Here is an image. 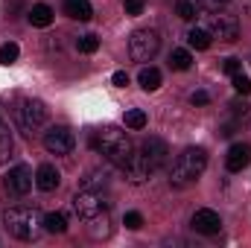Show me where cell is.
Wrapping results in <instances>:
<instances>
[{
	"mask_svg": "<svg viewBox=\"0 0 251 248\" xmlns=\"http://www.w3.org/2000/svg\"><path fill=\"white\" fill-rule=\"evenodd\" d=\"M123 6H126V15H140L146 3H143V0H126Z\"/></svg>",
	"mask_w": 251,
	"mask_h": 248,
	"instance_id": "cell-30",
	"label": "cell"
},
{
	"mask_svg": "<svg viewBox=\"0 0 251 248\" xmlns=\"http://www.w3.org/2000/svg\"><path fill=\"white\" fill-rule=\"evenodd\" d=\"M73 213H76L82 222H94V219H100V216L108 213V201H105V196L97 193V190H79V193L73 196Z\"/></svg>",
	"mask_w": 251,
	"mask_h": 248,
	"instance_id": "cell-6",
	"label": "cell"
},
{
	"mask_svg": "<svg viewBox=\"0 0 251 248\" xmlns=\"http://www.w3.org/2000/svg\"><path fill=\"white\" fill-rule=\"evenodd\" d=\"M32 184H35V175H32V170L24 167V164L12 167V170L6 173V178H3V187H6L12 196H26V193L32 190Z\"/></svg>",
	"mask_w": 251,
	"mask_h": 248,
	"instance_id": "cell-10",
	"label": "cell"
},
{
	"mask_svg": "<svg viewBox=\"0 0 251 248\" xmlns=\"http://www.w3.org/2000/svg\"><path fill=\"white\" fill-rule=\"evenodd\" d=\"M137 82H140V88H143V91H158V88H161V82H164V76H161V70H158V67H143V70L137 73Z\"/></svg>",
	"mask_w": 251,
	"mask_h": 248,
	"instance_id": "cell-16",
	"label": "cell"
},
{
	"mask_svg": "<svg viewBox=\"0 0 251 248\" xmlns=\"http://www.w3.org/2000/svg\"><path fill=\"white\" fill-rule=\"evenodd\" d=\"M190 225H193V231H196V234H204V237H213V234H219V231H222V219H219V213H216V210H210V207L196 210V213H193V219H190Z\"/></svg>",
	"mask_w": 251,
	"mask_h": 248,
	"instance_id": "cell-11",
	"label": "cell"
},
{
	"mask_svg": "<svg viewBox=\"0 0 251 248\" xmlns=\"http://www.w3.org/2000/svg\"><path fill=\"white\" fill-rule=\"evenodd\" d=\"M167 155H170V149H167V143H164L161 137H146V140L134 149L131 161L123 167L126 178H128L131 184H143L146 178H152V175L167 164Z\"/></svg>",
	"mask_w": 251,
	"mask_h": 248,
	"instance_id": "cell-1",
	"label": "cell"
},
{
	"mask_svg": "<svg viewBox=\"0 0 251 248\" xmlns=\"http://www.w3.org/2000/svg\"><path fill=\"white\" fill-rule=\"evenodd\" d=\"M59 184H62L59 170H56L53 164H41V167H38V173H35V187H38V190H44V193H53Z\"/></svg>",
	"mask_w": 251,
	"mask_h": 248,
	"instance_id": "cell-13",
	"label": "cell"
},
{
	"mask_svg": "<svg viewBox=\"0 0 251 248\" xmlns=\"http://www.w3.org/2000/svg\"><path fill=\"white\" fill-rule=\"evenodd\" d=\"M237 3H240V9H243V12H251V0H237Z\"/></svg>",
	"mask_w": 251,
	"mask_h": 248,
	"instance_id": "cell-33",
	"label": "cell"
},
{
	"mask_svg": "<svg viewBox=\"0 0 251 248\" xmlns=\"http://www.w3.org/2000/svg\"><path fill=\"white\" fill-rule=\"evenodd\" d=\"M146 125V111H140V108H131V111H126V128H131V131H140Z\"/></svg>",
	"mask_w": 251,
	"mask_h": 248,
	"instance_id": "cell-20",
	"label": "cell"
},
{
	"mask_svg": "<svg viewBox=\"0 0 251 248\" xmlns=\"http://www.w3.org/2000/svg\"><path fill=\"white\" fill-rule=\"evenodd\" d=\"M243 70V62L240 59H225V73L228 76H234V73H240Z\"/></svg>",
	"mask_w": 251,
	"mask_h": 248,
	"instance_id": "cell-31",
	"label": "cell"
},
{
	"mask_svg": "<svg viewBox=\"0 0 251 248\" xmlns=\"http://www.w3.org/2000/svg\"><path fill=\"white\" fill-rule=\"evenodd\" d=\"M170 67L173 70H190L193 67V56H190L187 50H173L170 53Z\"/></svg>",
	"mask_w": 251,
	"mask_h": 248,
	"instance_id": "cell-19",
	"label": "cell"
},
{
	"mask_svg": "<svg viewBox=\"0 0 251 248\" xmlns=\"http://www.w3.org/2000/svg\"><path fill=\"white\" fill-rule=\"evenodd\" d=\"M91 146H94V152H100L105 161H111L117 167H126L131 161V155H134L131 137L126 131H120V128H114V125H105V128L94 131L91 134Z\"/></svg>",
	"mask_w": 251,
	"mask_h": 248,
	"instance_id": "cell-2",
	"label": "cell"
},
{
	"mask_svg": "<svg viewBox=\"0 0 251 248\" xmlns=\"http://www.w3.org/2000/svg\"><path fill=\"white\" fill-rule=\"evenodd\" d=\"M251 164V146L249 143H234L225 155V167L228 173H243L246 167Z\"/></svg>",
	"mask_w": 251,
	"mask_h": 248,
	"instance_id": "cell-12",
	"label": "cell"
},
{
	"mask_svg": "<svg viewBox=\"0 0 251 248\" xmlns=\"http://www.w3.org/2000/svg\"><path fill=\"white\" fill-rule=\"evenodd\" d=\"M73 143H76V137H73V131L67 125H50L44 131V149L50 155H70Z\"/></svg>",
	"mask_w": 251,
	"mask_h": 248,
	"instance_id": "cell-9",
	"label": "cell"
},
{
	"mask_svg": "<svg viewBox=\"0 0 251 248\" xmlns=\"http://www.w3.org/2000/svg\"><path fill=\"white\" fill-rule=\"evenodd\" d=\"M3 228L15 237V240H21V243H29V240H35L38 234H41V228H44V216L38 213V207H9L6 213H3Z\"/></svg>",
	"mask_w": 251,
	"mask_h": 248,
	"instance_id": "cell-4",
	"label": "cell"
},
{
	"mask_svg": "<svg viewBox=\"0 0 251 248\" xmlns=\"http://www.w3.org/2000/svg\"><path fill=\"white\" fill-rule=\"evenodd\" d=\"M210 38H213V35H210L207 29H199V26L187 32V44L193 50H207V47H210Z\"/></svg>",
	"mask_w": 251,
	"mask_h": 248,
	"instance_id": "cell-17",
	"label": "cell"
},
{
	"mask_svg": "<svg viewBox=\"0 0 251 248\" xmlns=\"http://www.w3.org/2000/svg\"><path fill=\"white\" fill-rule=\"evenodd\" d=\"M123 225L128 228V231H137V228H143V216L137 213V210H128L123 216Z\"/></svg>",
	"mask_w": 251,
	"mask_h": 248,
	"instance_id": "cell-26",
	"label": "cell"
},
{
	"mask_svg": "<svg viewBox=\"0 0 251 248\" xmlns=\"http://www.w3.org/2000/svg\"><path fill=\"white\" fill-rule=\"evenodd\" d=\"M225 3H228V0H199V6H201L204 12H219Z\"/></svg>",
	"mask_w": 251,
	"mask_h": 248,
	"instance_id": "cell-29",
	"label": "cell"
},
{
	"mask_svg": "<svg viewBox=\"0 0 251 248\" xmlns=\"http://www.w3.org/2000/svg\"><path fill=\"white\" fill-rule=\"evenodd\" d=\"M231 85H234V91H237V94H243V97H249V94H251V79L243 73V70L231 76Z\"/></svg>",
	"mask_w": 251,
	"mask_h": 248,
	"instance_id": "cell-22",
	"label": "cell"
},
{
	"mask_svg": "<svg viewBox=\"0 0 251 248\" xmlns=\"http://www.w3.org/2000/svg\"><path fill=\"white\" fill-rule=\"evenodd\" d=\"M190 102H193V105H207V102H210V94H207V91H193V94H190Z\"/></svg>",
	"mask_w": 251,
	"mask_h": 248,
	"instance_id": "cell-27",
	"label": "cell"
},
{
	"mask_svg": "<svg viewBox=\"0 0 251 248\" xmlns=\"http://www.w3.org/2000/svg\"><path fill=\"white\" fill-rule=\"evenodd\" d=\"M158 50H161V35H158V29L143 26V29H134V32H131V38H128V56H131L134 62H152V59L158 56Z\"/></svg>",
	"mask_w": 251,
	"mask_h": 248,
	"instance_id": "cell-5",
	"label": "cell"
},
{
	"mask_svg": "<svg viewBox=\"0 0 251 248\" xmlns=\"http://www.w3.org/2000/svg\"><path fill=\"white\" fill-rule=\"evenodd\" d=\"M76 50L91 56V53L100 50V38H97V35H79V38H76Z\"/></svg>",
	"mask_w": 251,
	"mask_h": 248,
	"instance_id": "cell-21",
	"label": "cell"
},
{
	"mask_svg": "<svg viewBox=\"0 0 251 248\" xmlns=\"http://www.w3.org/2000/svg\"><path fill=\"white\" fill-rule=\"evenodd\" d=\"M111 82H114L117 88H126V85H128V73H126V70H117V73L111 76Z\"/></svg>",
	"mask_w": 251,
	"mask_h": 248,
	"instance_id": "cell-32",
	"label": "cell"
},
{
	"mask_svg": "<svg viewBox=\"0 0 251 248\" xmlns=\"http://www.w3.org/2000/svg\"><path fill=\"white\" fill-rule=\"evenodd\" d=\"M26 18H29L32 26H41V29H44V26L53 24V9H50L47 3H35V6L26 12Z\"/></svg>",
	"mask_w": 251,
	"mask_h": 248,
	"instance_id": "cell-15",
	"label": "cell"
},
{
	"mask_svg": "<svg viewBox=\"0 0 251 248\" xmlns=\"http://www.w3.org/2000/svg\"><path fill=\"white\" fill-rule=\"evenodd\" d=\"M47 123V105L41 99H24L18 108V125L24 134H35Z\"/></svg>",
	"mask_w": 251,
	"mask_h": 248,
	"instance_id": "cell-7",
	"label": "cell"
},
{
	"mask_svg": "<svg viewBox=\"0 0 251 248\" xmlns=\"http://www.w3.org/2000/svg\"><path fill=\"white\" fill-rule=\"evenodd\" d=\"M9 152H12V134H9V128H6V125L0 123V161H3Z\"/></svg>",
	"mask_w": 251,
	"mask_h": 248,
	"instance_id": "cell-25",
	"label": "cell"
},
{
	"mask_svg": "<svg viewBox=\"0 0 251 248\" xmlns=\"http://www.w3.org/2000/svg\"><path fill=\"white\" fill-rule=\"evenodd\" d=\"M207 32L213 35V38H219V41H237L240 38V21H237V15H207Z\"/></svg>",
	"mask_w": 251,
	"mask_h": 248,
	"instance_id": "cell-8",
	"label": "cell"
},
{
	"mask_svg": "<svg viewBox=\"0 0 251 248\" xmlns=\"http://www.w3.org/2000/svg\"><path fill=\"white\" fill-rule=\"evenodd\" d=\"M44 231H47V234H64V231H67L64 213H47V216H44Z\"/></svg>",
	"mask_w": 251,
	"mask_h": 248,
	"instance_id": "cell-18",
	"label": "cell"
},
{
	"mask_svg": "<svg viewBox=\"0 0 251 248\" xmlns=\"http://www.w3.org/2000/svg\"><path fill=\"white\" fill-rule=\"evenodd\" d=\"M62 9H64V15L73 18V21H91V15H94L91 0H64Z\"/></svg>",
	"mask_w": 251,
	"mask_h": 248,
	"instance_id": "cell-14",
	"label": "cell"
},
{
	"mask_svg": "<svg viewBox=\"0 0 251 248\" xmlns=\"http://www.w3.org/2000/svg\"><path fill=\"white\" fill-rule=\"evenodd\" d=\"M207 170V152L201 146H187L176 161H173V170H170V184L173 187H190L196 184Z\"/></svg>",
	"mask_w": 251,
	"mask_h": 248,
	"instance_id": "cell-3",
	"label": "cell"
},
{
	"mask_svg": "<svg viewBox=\"0 0 251 248\" xmlns=\"http://www.w3.org/2000/svg\"><path fill=\"white\" fill-rule=\"evenodd\" d=\"M178 15H181L184 21H193V18H196V6L187 3V0H184V3H178Z\"/></svg>",
	"mask_w": 251,
	"mask_h": 248,
	"instance_id": "cell-28",
	"label": "cell"
},
{
	"mask_svg": "<svg viewBox=\"0 0 251 248\" xmlns=\"http://www.w3.org/2000/svg\"><path fill=\"white\" fill-rule=\"evenodd\" d=\"M18 53H21V50H18V44H15V41L3 44V47H0V64H6V67H9V64H15V62H18Z\"/></svg>",
	"mask_w": 251,
	"mask_h": 248,
	"instance_id": "cell-23",
	"label": "cell"
},
{
	"mask_svg": "<svg viewBox=\"0 0 251 248\" xmlns=\"http://www.w3.org/2000/svg\"><path fill=\"white\" fill-rule=\"evenodd\" d=\"M105 181H108V175L97 170V173H88V178L82 181V187H79V190H97V187H100V184L105 187Z\"/></svg>",
	"mask_w": 251,
	"mask_h": 248,
	"instance_id": "cell-24",
	"label": "cell"
}]
</instances>
